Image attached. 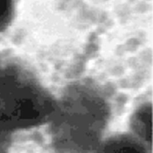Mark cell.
Here are the masks:
<instances>
[{"label":"cell","mask_w":153,"mask_h":153,"mask_svg":"<svg viewBox=\"0 0 153 153\" xmlns=\"http://www.w3.org/2000/svg\"><path fill=\"white\" fill-rule=\"evenodd\" d=\"M131 134L151 149L152 145V106L149 103L139 106L130 120Z\"/></svg>","instance_id":"cell-4"},{"label":"cell","mask_w":153,"mask_h":153,"mask_svg":"<svg viewBox=\"0 0 153 153\" xmlns=\"http://www.w3.org/2000/svg\"><path fill=\"white\" fill-rule=\"evenodd\" d=\"M50 93L31 73L18 65L0 72V128L12 134L49 122L56 106Z\"/></svg>","instance_id":"cell-2"},{"label":"cell","mask_w":153,"mask_h":153,"mask_svg":"<svg viewBox=\"0 0 153 153\" xmlns=\"http://www.w3.org/2000/svg\"><path fill=\"white\" fill-rule=\"evenodd\" d=\"M110 115L105 97L95 87L69 86L49 122L54 149L58 153H91L104 139Z\"/></svg>","instance_id":"cell-1"},{"label":"cell","mask_w":153,"mask_h":153,"mask_svg":"<svg viewBox=\"0 0 153 153\" xmlns=\"http://www.w3.org/2000/svg\"><path fill=\"white\" fill-rule=\"evenodd\" d=\"M149 150L131 134H120L104 138L91 153H149Z\"/></svg>","instance_id":"cell-3"},{"label":"cell","mask_w":153,"mask_h":153,"mask_svg":"<svg viewBox=\"0 0 153 153\" xmlns=\"http://www.w3.org/2000/svg\"><path fill=\"white\" fill-rule=\"evenodd\" d=\"M12 142V134L0 128V153H8Z\"/></svg>","instance_id":"cell-6"},{"label":"cell","mask_w":153,"mask_h":153,"mask_svg":"<svg viewBox=\"0 0 153 153\" xmlns=\"http://www.w3.org/2000/svg\"><path fill=\"white\" fill-rule=\"evenodd\" d=\"M1 67H2V66H1V64H0V72H1Z\"/></svg>","instance_id":"cell-7"},{"label":"cell","mask_w":153,"mask_h":153,"mask_svg":"<svg viewBox=\"0 0 153 153\" xmlns=\"http://www.w3.org/2000/svg\"><path fill=\"white\" fill-rule=\"evenodd\" d=\"M15 0H0V32L10 25L14 13Z\"/></svg>","instance_id":"cell-5"}]
</instances>
